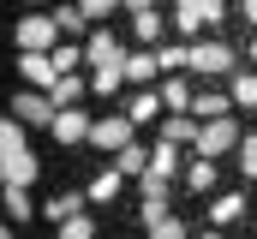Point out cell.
<instances>
[{
	"label": "cell",
	"instance_id": "obj_30",
	"mask_svg": "<svg viewBox=\"0 0 257 239\" xmlns=\"http://www.w3.org/2000/svg\"><path fill=\"white\" fill-rule=\"evenodd\" d=\"M60 233H66V239H96V221L78 209V215H66V221H60Z\"/></svg>",
	"mask_w": 257,
	"mask_h": 239
},
{
	"label": "cell",
	"instance_id": "obj_24",
	"mask_svg": "<svg viewBox=\"0 0 257 239\" xmlns=\"http://www.w3.org/2000/svg\"><path fill=\"white\" fill-rule=\"evenodd\" d=\"M6 215H18V221H30V215H36V203H30V185H6Z\"/></svg>",
	"mask_w": 257,
	"mask_h": 239
},
{
	"label": "cell",
	"instance_id": "obj_9",
	"mask_svg": "<svg viewBox=\"0 0 257 239\" xmlns=\"http://www.w3.org/2000/svg\"><path fill=\"white\" fill-rule=\"evenodd\" d=\"M132 126H138L132 114H108V120H96V126H90V144H102V150H120V144H132Z\"/></svg>",
	"mask_w": 257,
	"mask_h": 239
},
{
	"label": "cell",
	"instance_id": "obj_6",
	"mask_svg": "<svg viewBox=\"0 0 257 239\" xmlns=\"http://www.w3.org/2000/svg\"><path fill=\"white\" fill-rule=\"evenodd\" d=\"M144 233H156V239H186V221L168 215V197H144Z\"/></svg>",
	"mask_w": 257,
	"mask_h": 239
},
{
	"label": "cell",
	"instance_id": "obj_18",
	"mask_svg": "<svg viewBox=\"0 0 257 239\" xmlns=\"http://www.w3.org/2000/svg\"><path fill=\"white\" fill-rule=\"evenodd\" d=\"M114 168H120V174H144V168H150V150H144V144H120V150H114Z\"/></svg>",
	"mask_w": 257,
	"mask_h": 239
},
{
	"label": "cell",
	"instance_id": "obj_15",
	"mask_svg": "<svg viewBox=\"0 0 257 239\" xmlns=\"http://www.w3.org/2000/svg\"><path fill=\"white\" fill-rule=\"evenodd\" d=\"M192 114H197V120H215V114H233V96H221V90H203V96H192Z\"/></svg>",
	"mask_w": 257,
	"mask_h": 239
},
{
	"label": "cell",
	"instance_id": "obj_1",
	"mask_svg": "<svg viewBox=\"0 0 257 239\" xmlns=\"http://www.w3.org/2000/svg\"><path fill=\"white\" fill-rule=\"evenodd\" d=\"M36 156H30V144H24V120H0V179L6 185H36Z\"/></svg>",
	"mask_w": 257,
	"mask_h": 239
},
{
	"label": "cell",
	"instance_id": "obj_29",
	"mask_svg": "<svg viewBox=\"0 0 257 239\" xmlns=\"http://www.w3.org/2000/svg\"><path fill=\"white\" fill-rule=\"evenodd\" d=\"M78 209H84V197H78V191H60V197H54V203H48L42 215H54V221H66V215H78Z\"/></svg>",
	"mask_w": 257,
	"mask_h": 239
},
{
	"label": "cell",
	"instance_id": "obj_37",
	"mask_svg": "<svg viewBox=\"0 0 257 239\" xmlns=\"http://www.w3.org/2000/svg\"><path fill=\"white\" fill-rule=\"evenodd\" d=\"M251 66H257V42H251Z\"/></svg>",
	"mask_w": 257,
	"mask_h": 239
},
{
	"label": "cell",
	"instance_id": "obj_14",
	"mask_svg": "<svg viewBox=\"0 0 257 239\" xmlns=\"http://www.w3.org/2000/svg\"><path fill=\"white\" fill-rule=\"evenodd\" d=\"M84 90H90V78H78V72H60V78L48 84V96H54V108H72V102H78Z\"/></svg>",
	"mask_w": 257,
	"mask_h": 239
},
{
	"label": "cell",
	"instance_id": "obj_19",
	"mask_svg": "<svg viewBox=\"0 0 257 239\" xmlns=\"http://www.w3.org/2000/svg\"><path fill=\"white\" fill-rule=\"evenodd\" d=\"M227 96H233V108H257V72H233Z\"/></svg>",
	"mask_w": 257,
	"mask_h": 239
},
{
	"label": "cell",
	"instance_id": "obj_27",
	"mask_svg": "<svg viewBox=\"0 0 257 239\" xmlns=\"http://www.w3.org/2000/svg\"><path fill=\"white\" fill-rule=\"evenodd\" d=\"M108 197H120V168L96 174V185H90V203H108Z\"/></svg>",
	"mask_w": 257,
	"mask_h": 239
},
{
	"label": "cell",
	"instance_id": "obj_21",
	"mask_svg": "<svg viewBox=\"0 0 257 239\" xmlns=\"http://www.w3.org/2000/svg\"><path fill=\"white\" fill-rule=\"evenodd\" d=\"M150 168H156V174H180V144H168V138H162V144H156V150H150Z\"/></svg>",
	"mask_w": 257,
	"mask_h": 239
},
{
	"label": "cell",
	"instance_id": "obj_10",
	"mask_svg": "<svg viewBox=\"0 0 257 239\" xmlns=\"http://www.w3.org/2000/svg\"><path fill=\"white\" fill-rule=\"evenodd\" d=\"M90 126H96V120H90V114H78V108H60L48 132H54L60 144H84V138H90Z\"/></svg>",
	"mask_w": 257,
	"mask_h": 239
},
{
	"label": "cell",
	"instance_id": "obj_17",
	"mask_svg": "<svg viewBox=\"0 0 257 239\" xmlns=\"http://www.w3.org/2000/svg\"><path fill=\"white\" fill-rule=\"evenodd\" d=\"M239 215H245V197H239V191H227V197L209 203V221H215V227H227V221H239Z\"/></svg>",
	"mask_w": 257,
	"mask_h": 239
},
{
	"label": "cell",
	"instance_id": "obj_22",
	"mask_svg": "<svg viewBox=\"0 0 257 239\" xmlns=\"http://www.w3.org/2000/svg\"><path fill=\"white\" fill-rule=\"evenodd\" d=\"M186 185H192V191H209V185H215V156H197L192 168H186Z\"/></svg>",
	"mask_w": 257,
	"mask_h": 239
},
{
	"label": "cell",
	"instance_id": "obj_34",
	"mask_svg": "<svg viewBox=\"0 0 257 239\" xmlns=\"http://www.w3.org/2000/svg\"><path fill=\"white\" fill-rule=\"evenodd\" d=\"M239 18H245V24H257V0H239Z\"/></svg>",
	"mask_w": 257,
	"mask_h": 239
},
{
	"label": "cell",
	"instance_id": "obj_3",
	"mask_svg": "<svg viewBox=\"0 0 257 239\" xmlns=\"http://www.w3.org/2000/svg\"><path fill=\"white\" fill-rule=\"evenodd\" d=\"M12 114L24 120V126H54L60 108H54V96H48V90H36V84H30V90H18V96H12Z\"/></svg>",
	"mask_w": 257,
	"mask_h": 239
},
{
	"label": "cell",
	"instance_id": "obj_13",
	"mask_svg": "<svg viewBox=\"0 0 257 239\" xmlns=\"http://www.w3.org/2000/svg\"><path fill=\"white\" fill-rule=\"evenodd\" d=\"M162 30H168V24H162V12H156V6H144V12H132V36H138L144 48H156V42H162Z\"/></svg>",
	"mask_w": 257,
	"mask_h": 239
},
{
	"label": "cell",
	"instance_id": "obj_36",
	"mask_svg": "<svg viewBox=\"0 0 257 239\" xmlns=\"http://www.w3.org/2000/svg\"><path fill=\"white\" fill-rule=\"evenodd\" d=\"M24 6H48V0H24Z\"/></svg>",
	"mask_w": 257,
	"mask_h": 239
},
{
	"label": "cell",
	"instance_id": "obj_7",
	"mask_svg": "<svg viewBox=\"0 0 257 239\" xmlns=\"http://www.w3.org/2000/svg\"><path fill=\"white\" fill-rule=\"evenodd\" d=\"M192 72H209V78H215V72H233V48L215 42V36H209V42H192Z\"/></svg>",
	"mask_w": 257,
	"mask_h": 239
},
{
	"label": "cell",
	"instance_id": "obj_31",
	"mask_svg": "<svg viewBox=\"0 0 257 239\" xmlns=\"http://www.w3.org/2000/svg\"><path fill=\"white\" fill-rule=\"evenodd\" d=\"M138 191H144V197H168V174L144 168V174H138Z\"/></svg>",
	"mask_w": 257,
	"mask_h": 239
},
{
	"label": "cell",
	"instance_id": "obj_16",
	"mask_svg": "<svg viewBox=\"0 0 257 239\" xmlns=\"http://www.w3.org/2000/svg\"><path fill=\"white\" fill-rule=\"evenodd\" d=\"M162 108L192 114V84H186V78H168V84H162Z\"/></svg>",
	"mask_w": 257,
	"mask_h": 239
},
{
	"label": "cell",
	"instance_id": "obj_28",
	"mask_svg": "<svg viewBox=\"0 0 257 239\" xmlns=\"http://www.w3.org/2000/svg\"><path fill=\"white\" fill-rule=\"evenodd\" d=\"M48 54H54V66H60V72H78V66H84V48H72V42H54V48H48Z\"/></svg>",
	"mask_w": 257,
	"mask_h": 239
},
{
	"label": "cell",
	"instance_id": "obj_11",
	"mask_svg": "<svg viewBox=\"0 0 257 239\" xmlns=\"http://www.w3.org/2000/svg\"><path fill=\"white\" fill-rule=\"evenodd\" d=\"M197 126H203L197 114H174V108H168V120H162V138L186 150V144H197Z\"/></svg>",
	"mask_w": 257,
	"mask_h": 239
},
{
	"label": "cell",
	"instance_id": "obj_23",
	"mask_svg": "<svg viewBox=\"0 0 257 239\" xmlns=\"http://www.w3.org/2000/svg\"><path fill=\"white\" fill-rule=\"evenodd\" d=\"M120 84H126V66H96V78H90V90H96V96H114Z\"/></svg>",
	"mask_w": 257,
	"mask_h": 239
},
{
	"label": "cell",
	"instance_id": "obj_25",
	"mask_svg": "<svg viewBox=\"0 0 257 239\" xmlns=\"http://www.w3.org/2000/svg\"><path fill=\"white\" fill-rule=\"evenodd\" d=\"M54 24H60V36H78V30L90 24V12H84V6H54Z\"/></svg>",
	"mask_w": 257,
	"mask_h": 239
},
{
	"label": "cell",
	"instance_id": "obj_8",
	"mask_svg": "<svg viewBox=\"0 0 257 239\" xmlns=\"http://www.w3.org/2000/svg\"><path fill=\"white\" fill-rule=\"evenodd\" d=\"M84 66L96 72V66H126V48L114 42V30H96L90 42H84Z\"/></svg>",
	"mask_w": 257,
	"mask_h": 239
},
{
	"label": "cell",
	"instance_id": "obj_35",
	"mask_svg": "<svg viewBox=\"0 0 257 239\" xmlns=\"http://www.w3.org/2000/svg\"><path fill=\"white\" fill-rule=\"evenodd\" d=\"M120 6H126V12H144V6H156V0H120Z\"/></svg>",
	"mask_w": 257,
	"mask_h": 239
},
{
	"label": "cell",
	"instance_id": "obj_26",
	"mask_svg": "<svg viewBox=\"0 0 257 239\" xmlns=\"http://www.w3.org/2000/svg\"><path fill=\"white\" fill-rule=\"evenodd\" d=\"M162 54V72H186L192 66V42H168V48H156Z\"/></svg>",
	"mask_w": 257,
	"mask_h": 239
},
{
	"label": "cell",
	"instance_id": "obj_12",
	"mask_svg": "<svg viewBox=\"0 0 257 239\" xmlns=\"http://www.w3.org/2000/svg\"><path fill=\"white\" fill-rule=\"evenodd\" d=\"M162 72V54L156 48H138V54H126V84H150Z\"/></svg>",
	"mask_w": 257,
	"mask_h": 239
},
{
	"label": "cell",
	"instance_id": "obj_2",
	"mask_svg": "<svg viewBox=\"0 0 257 239\" xmlns=\"http://www.w3.org/2000/svg\"><path fill=\"white\" fill-rule=\"evenodd\" d=\"M197 156H227V150H239V126L227 114H215V120H203L197 126V144H192Z\"/></svg>",
	"mask_w": 257,
	"mask_h": 239
},
{
	"label": "cell",
	"instance_id": "obj_4",
	"mask_svg": "<svg viewBox=\"0 0 257 239\" xmlns=\"http://www.w3.org/2000/svg\"><path fill=\"white\" fill-rule=\"evenodd\" d=\"M54 42H60L54 12H24L18 18V48H54Z\"/></svg>",
	"mask_w": 257,
	"mask_h": 239
},
{
	"label": "cell",
	"instance_id": "obj_33",
	"mask_svg": "<svg viewBox=\"0 0 257 239\" xmlns=\"http://www.w3.org/2000/svg\"><path fill=\"white\" fill-rule=\"evenodd\" d=\"M78 6H84V12H90V24H96V18H114V6H120V0H78Z\"/></svg>",
	"mask_w": 257,
	"mask_h": 239
},
{
	"label": "cell",
	"instance_id": "obj_20",
	"mask_svg": "<svg viewBox=\"0 0 257 239\" xmlns=\"http://www.w3.org/2000/svg\"><path fill=\"white\" fill-rule=\"evenodd\" d=\"M126 114L132 120H156V114H162V96H156V90H132V96H126Z\"/></svg>",
	"mask_w": 257,
	"mask_h": 239
},
{
	"label": "cell",
	"instance_id": "obj_5",
	"mask_svg": "<svg viewBox=\"0 0 257 239\" xmlns=\"http://www.w3.org/2000/svg\"><path fill=\"white\" fill-rule=\"evenodd\" d=\"M18 78H24V84H36V90H48V84L60 78V66H54L48 48H18Z\"/></svg>",
	"mask_w": 257,
	"mask_h": 239
},
{
	"label": "cell",
	"instance_id": "obj_32",
	"mask_svg": "<svg viewBox=\"0 0 257 239\" xmlns=\"http://www.w3.org/2000/svg\"><path fill=\"white\" fill-rule=\"evenodd\" d=\"M239 174L257 179V138H239Z\"/></svg>",
	"mask_w": 257,
	"mask_h": 239
}]
</instances>
